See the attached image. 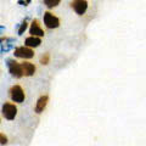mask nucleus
Instances as JSON below:
<instances>
[{"label":"nucleus","instance_id":"obj_1","mask_svg":"<svg viewBox=\"0 0 146 146\" xmlns=\"http://www.w3.org/2000/svg\"><path fill=\"white\" fill-rule=\"evenodd\" d=\"M9 94H10V98L12 99L13 102H17V104H21L25 101L26 99V95H25V91L22 89L21 85H13L9 90Z\"/></svg>","mask_w":146,"mask_h":146},{"label":"nucleus","instance_id":"obj_2","mask_svg":"<svg viewBox=\"0 0 146 146\" xmlns=\"http://www.w3.org/2000/svg\"><path fill=\"white\" fill-rule=\"evenodd\" d=\"M1 112H3V116L6 118V119L9 121H12V119H15V117L17 115V107H16V105L15 104H12V102H5L3 105V110H1Z\"/></svg>","mask_w":146,"mask_h":146},{"label":"nucleus","instance_id":"obj_3","mask_svg":"<svg viewBox=\"0 0 146 146\" xmlns=\"http://www.w3.org/2000/svg\"><path fill=\"white\" fill-rule=\"evenodd\" d=\"M44 23L46 26V28L55 29V28H58V26H60V20L54 13H51L50 11H46L44 13Z\"/></svg>","mask_w":146,"mask_h":146},{"label":"nucleus","instance_id":"obj_4","mask_svg":"<svg viewBox=\"0 0 146 146\" xmlns=\"http://www.w3.org/2000/svg\"><path fill=\"white\" fill-rule=\"evenodd\" d=\"M7 66H9V71H10L12 77H15V78H22L23 77V71H22L21 63H18L15 60H9Z\"/></svg>","mask_w":146,"mask_h":146},{"label":"nucleus","instance_id":"obj_5","mask_svg":"<svg viewBox=\"0 0 146 146\" xmlns=\"http://www.w3.org/2000/svg\"><path fill=\"white\" fill-rule=\"evenodd\" d=\"M71 6L77 15L82 16L88 10V1H86V0H72Z\"/></svg>","mask_w":146,"mask_h":146},{"label":"nucleus","instance_id":"obj_6","mask_svg":"<svg viewBox=\"0 0 146 146\" xmlns=\"http://www.w3.org/2000/svg\"><path fill=\"white\" fill-rule=\"evenodd\" d=\"M15 56L20 58H25V60H29L34 56V51L29 46H20L15 49Z\"/></svg>","mask_w":146,"mask_h":146},{"label":"nucleus","instance_id":"obj_7","mask_svg":"<svg viewBox=\"0 0 146 146\" xmlns=\"http://www.w3.org/2000/svg\"><path fill=\"white\" fill-rule=\"evenodd\" d=\"M21 67H22V71H23V76H26V77H32L35 73V71H36L34 63L28 62V61L22 62Z\"/></svg>","mask_w":146,"mask_h":146},{"label":"nucleus","instance_id":"obj_8","mask_svg":"<svg viewBox=\"0 0 146 146\" xmlns=\"http://www.w3.org/2000/svg\"><path fill=\"white\" fill-rule=\"evenodd\" d=\"M29 33L32 35H36V36H43L44 35V31L40 28L38 18H35V20L32 21V25H31V28H29Z\"/></svg>","mask_w":146,"mask_h":146},{"label":"nucleus","instance_id":"obj_9","mask_svg":"<svg viewBox=\"0 0 146 146\" xmlns=\"http://www.w3.org/2000/svg\"><path fill=\"white\" fill-rule=\"evenodd\" d=\"M48 101H49V96H48V95H43V96H40L38 99V101H36V104H35L34 111L36 113H42L45 110V107H46Z\"/></svg>","mask_w":146,"mask_h":146},{"label":"nucleus","instance_id":"obj_10","mask_svg":"<svg viewBox=\"0 0 146 146\" xmlns=\"http://www.w3.org/2000/svg\"><path fill=\"white\" fill-rule=\"evenodd\" d=\"M25 44H26V46H29V48H38L42 44V39H40V36L31 35L28 38H26Z\"/></svg>","mask_w":146,"mask_h":146},{"label":"nucleus","instance_id":"obj_11","mask_svg":"<svg viewBox=\"0 0 146 146\" xmlns=\"http://www.w3.org/2000/svg\"><path fill=\"white\" fill-rule=\"evenodd\" d=\"M60 3H61V0H44L45 6L49 7V9H54V7H56Z\"/></svg>","mask_w":146,"mask_h":146},{"label":"nucleus","instance_id":"obj_12","mask_svg":"<svg viewBox=\"0 0 146 146\" xmlns=\"http://www.w3.org/2000/svg\"><path fill=\"white\" fill-rule=\"evenodd\" d=\"M27 27H28V23H27V21L25 20L23 22H22L20 29H18V35H22V34H23L25 32H26V29H27Z\"/></svg>","mask_w":146,"mask_h":146},{"label":"nucleus","instance_id":"obj_13","mask_svg":"<svg viewBox=\"0 0 146 146\" xmlns=\"http://www.w3.org/2000/svg\"><path fill=\"white\" fill-rule=\"evenodd\" d=\"M50 61V55L49 54H44L42 57H40V63L42 65H48Z\"/></svg>","mask_w":146,"mask_h":146},{"label":"nucleus","instance_id":"obj_14","mask_svg":"<svg viewBox=\"0 0 146 146\" xmlns=\"http://www.w3.org/2000/svg\"><path fill=\"white\" fill-rule=\"evenodd\" d=\"M0 144H1V145L7 144V138L4 134H1V133H0Z\"/></svg>","mask_w":146,"mask_h":146},{"label":"nucleus","instance_id":"obj_15","mask_svg":"<svg viewBox=\"0 0 146 146\" xmlns=\"http://www.w3.org/2000/svg\"><path fill=\"white\" fill-rule=\"evenodd\" d=\"M18 4H20V5H25V6H27L26 1H23V0H20V1H18Z\"/></svg>","mask_w":146,"mask_h":146},{"label":"nucleus","instance_id":"obj_16","mask_svg":"<svg viewBox=\"0 0 146 146\" xmlns=\"http://www.w3.org/2000/svg\"><path fill=\"white\" fill-rule=\"evenodd\" d=\"M29 3H31V0H26V4H27V5H28Z\"/></svg>","mask_w":146,"mask_h":146},{"label":"nucleus","instance_id":"obj_17","mask_svg":"<svg viewBox=\"0 0 146 146\" xmlns=\"http://www.w3.org/2000/svg\"><path fill=\"white\" fill-rule=\"evenodd\" d=\"M0 122H1V121H0Z\"/></svg>","mask_w":146,"mask_h":146}]
</instances>
